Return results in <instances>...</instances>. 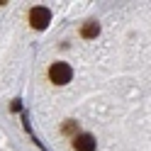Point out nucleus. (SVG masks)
<instances>
[{
	"label": "nucleus",
	"mask_w": 151,
	"mask_h": 151,
	"mask_svg": "<svg viewBox=\"0 0 151 151\" xmlns=\"http://www.w3.org/2000/svg\"><path fill=\"white\" fill-rule=\"evenodd\" d=\"M73 78V68L68 63H63V61H56L49 66V81L56 83V86H66V83H71Z\"/></svg>",
	"instance_id": "obj_1"
},
{
	"label": "nucleus",
	"mask_w": 151,
	"mask_h": 151,
	"mask_svg": "<svg viewBox=\"0 0 151 151\" xmlns=\"http://www.w3.org/2000/svg\"><path fill=\"white\" fill-rule=\"evenodd\" d=\"M51 22V10L49 7H44V5H37L29 10V24L34 27V29H46Z\"/></svg>",
	"instance_id": "obj_2"
},
{
	"label": "nucleus",
	"mask_w": 151,
	"mask_h": 151,
	"mask_svg": "<svg viewBox=\"0 0 151 151\" xmlns=\"http://www.w3.org/2000/svg\"><path fill=\"white\" fill-rule=\"evenodd\" d=\"M98 141L93 134H76L73 137V149L76 151H95Z\"/></svg>",
	"instance_id": "obj_3"
},
{
	"label": "nucleus",
	"mask_w": 151,
	"mask_h": 151,
	"mask_svg": "<svg viewBox=\"0 0 151 151\" xmlns=\"http://www.w3.org/2000/svg\"><path fill=\"white\" fill-rule=\"evenodd\" d=\"M81 34H83V39H95V37L100 34V24L98 22H86L83 29H81Z\"/></svg>",
	"instance_id": "obj_4"
},
{
	"label": "nucleus",
	"mask_w": 151,
	"mask_h": 151,
	"mask_svg": "<svg viewBox=\"0 0 151 151\" xmlns=\"http://www.w3.org/2000/svg\"><path fill=\"white\" fill-rule=\"evenodd\" d=\"M73 132H76V122H73V119H68V122L63 124V134H73Z\"/></svg>",
	"instance_id": "obj_5"
},
{
	"label": "nucleus",
	"mask_w": 151,
	"mask_h": 151,
	"mask_svg": "<svg viewBox=\"0 0 151 151\" xmlns=\"http://www.w3.org/2000/svg\"><path fill=\"white\" fill-rule=\"evenodd\" d=\"M10 110H12V112H20V110H22V102H20V100H12Z\"/></svg>",
	"instance_id": "obj_6"
},
{
	"label": "nucleus",
	"mask_w": 151,
	"mask_h": 151,
	"mask_svg": "<svg viewBox=\"0 0 151 151\" xmlns=\"http://www.w3.org/2000/svg\"><path fill=\"white\" fill-rule=\"evenodd\" d=\"M0 5H5V0H0Z\"/></svg>",
	"instance_id": "obj_7"
}]
</instances>
